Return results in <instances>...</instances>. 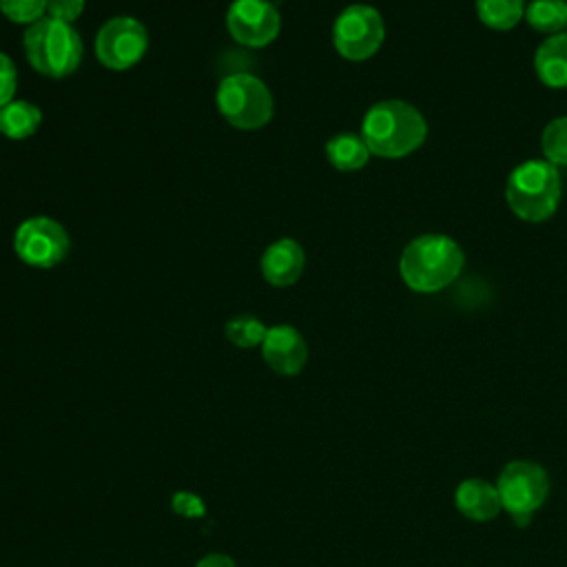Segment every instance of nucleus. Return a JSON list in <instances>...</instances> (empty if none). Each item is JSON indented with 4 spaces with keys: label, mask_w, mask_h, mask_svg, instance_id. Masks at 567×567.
<instances>
[{
    "label": "nucleus",
    "mask_w": 567,
    "mask_h": 567,
    "mask_svg": "<svg viewBox=\"0 0 567 567\" xmlns=\"http://www.w3.org/2000/svg\"><path fill=\"white\" fill-rule=\"evenodd\" d=\"M534 71L549 89H567V31L547 35L536 49Z\"/></svg>",
    "instance_id": "nucleus-14"
},
{
    "label": "nucleus",
    "mask_w": 567,
    "mask_h": 567,
    "mask_svg": "<svg viewBox=\"0 0 567 567\" xmlns=\"http://www.w3.org/2000/svg\"><path fill=\"white\" fill-rule=\"evenodd\" d=\"M261 354L272 372L295 377L303 370L308 361V346L297 328L279 323L268 328L261 343Z\"/></svg>",
    "instance_id": "nucleus-11"
},
{
    "label": "nucleus",
    "mask_w": 567,
    "mask_h": 567,
    "mask_svg": "<svg viewBox=\"0 0 567 567\" xmlns=\"http://www.w3.org/2000/svg\"><path fill=\"white\" fill-rule=\"evenodd\" d=\"M454 505L465 518L476 523L492 520L503 509L496 485L485 478H465L454 492Z\"/></svg>",
    "instance_id": "nucleus-13"
},
{
    "label": "nucleus",
    "mask_w": 567,
    "mask_h": 567,
    "mask_svg": "<svg viewBox=\"0 0 567 567\" xmlns=\"http://www.w3.org/2000/svg\"><path fill=\"white\" fill-rule=\"evenodd\" d=\"M146 49V27L131 16H117L106 20L95 35V55L106 69L113 71L131 69L144 58Z\"/></svg>",
    "instance_id": "nucleus-9"
},
{
    "label": "nucleus",
    "mask_w": 567,
    "mask_h": 567,
    "mask_svg": "<svg viewBox=\"0 0 567 567\" xmlns=\"http://www.w3.org/2000/svg\"><path fill=\"white\" fill-rule=\"evenodd\" d=\"M84 11V0H47V16L73 24Z\"/></svg>",
    "instance_id": "nucleus-24"
},
{
    "label": "nucleus",
    "mask_w": 567,
    "mask_h": 567,
    "mask_svg": "<svg viewBox=\"0 0 567 567\" xmlns=\"http://www.w3.org/2000/svg\"><path fill=\"white\" fill-rule=\"evenodd\" d=\"M4 18L18 24H33L47 16V0H0Z\"/></svg>",
    "instance_id": "nucleus-21"
},
{
    "label": "nucleus",
    "mask_w": 567,
    "mask_h": 567,
    "mask_svg": "<svg viewBox=\"0 0 567 567\" xmlns=\"http://www.w3.org/2000/svg\"><path fill=\"white\" fill-rule=\"evenodd\" d=\"M361 137L372 155L396 159L414 153L425 142L427 122L410 102L381 100L363 115Z\"/></svg>",
    "instance_id": "nucleus-1"
},
{
    "label": "nucleus",
    "mask_w": 567,
    "mask_h": 567,
    "mask_svg": "<svg viewBox=\"0 0 567 567\" xmlns=\"http://www.w3.org/2000/svg\"><path fill=\"white\" fill-rule=\"evenodd\" d=\"M496 489L503 509L512 516L516 525L523 527L545 503L549 492V478L538 463L509 461L496 478Z\"/></svg>",
    "instance_id": "nucleus-6"
},
{
    "label": "nucleus",
    "mask_w": 567,
    "mask_h": 567,
    "mask_svg": "<svg viewBox=\"0 0 567 567\" xmlns=\"http://www.w3.org/2000/svg\"><path fill=\"white\" fill-rule=\"evenodd\" d=\"M563 195L558 166L547 159H527L518 164L505 184V199L509 210L529 224L549 219Z\"/></svg>",
    "instance_id": "nucleus-3"
},
{
    "label": "nucleus",
    "mask_w": 567,
    "mask_h": 567,
    "mask_svg": "<svg viewBox=\"0 0 567 567\" xmlns=\"http://www.w3.org/2000/svg\"><path fill=\"white\" fill-rule=\"evenodd\" d=\"M18 89V71L9 55L0 51V109L7 106Z\"/></svg>",
    "instance_id": "nucleus-22"
},
{
    "label": "nucleus",
    "mask_w": 567,
    "mask_h": 567,
    "mask_svg": "<svg viewBox=\"0 0 567 567\" xmlns=\"http://www.w3.org/2000/svg\"><path fill=\"white\" fill-rule=\"evenodd\" d=\"M385 38L381 13L370 4L346 7L332 24V44L341 58L363 62L372 58Z\"/></svg>",
    "instance_id": "nucleus-7"
},
{
    "label": "nucleus",
    "mask_w": 567,
    "mask_h": 567,
    "mask_svg": "<svg viewBox=\"0 0 567 567\" xmlns=\"http://www.w3.org/2000/svg\"><path fill=\"white\" fill-rule=\"evenodd\" d=\"M463 264L465 255L452 237L427 233L403 248L399 272L410 290L430 295L450 286L461 275Z\"/></svg>",
    "instance_id": "nucleus-2"
},
{
    "label": "nucleus",
    "mask_w": 567,
    "mask_h": 567,
    "mask_svg": "<svg viewBox=\"0 0 567 567\" xmlns=\"http://www.w3.org/2000/svg\"><path fill=\"white\" fill-rule=\"evenodd\" d=\"M370 148L361 135L337 133L326 142V157L337 171H359L370 159Z\"/></svg>",
    "instance_id": "nucleus-15"
},
{
    "label": "nucleus",
    "mask_w": 567,
    "mask_h": 567,
    "mask_svg": "<svg viewBox=\"0 0 567 567\" xmlns=\"http://www.w3.org/2000/svg\"><path fill=\"white\" fill-rule=\"evenodd\" d=\"M478 20L494 31H509L525 18V0H476Z\"/></svg>",
    "instance_id": "nucleus-17"
},
{
    "label": "nucleus",
    "mask_w": 567,
    "mask_h": 567,
    "mask_svg": "<svg viewBox=\"0 0 567 567\" xmlns=\"http://www.w3.org/2000/svg\"><path fill=\"white\" fill-rule=\"evenodd\" d=\"M197 567H235V560L226 554H208L197 563Z\"/></svg>",
    "instance_id": "nucleus-25"
},
{
    "label": "nucleus",
    "mask_w": 567,
    "mask_h": 567,
    "mask_svg": "<svg viewBox=\"0 0 567 567\" xmlns=\"http://www.w3.org/2000/svg\"><path fill=\"white\" fill-rule=\"evenodd\" d=\"M543 155L554 166H567V115L554 117L540 137Z\"/></svg>",
    "instance_id": "nucleus-20"
},
{
    "label": "nucleus",
    "mask_w": 567,
    "mask_h": 567,
    "mask_svg": "<svg viewBox=\"0 0 567 567\" xmlns=\"http://www.w3.org/2000/svg\"><path fill=\"white\" fill-rule=\"evenodd\" d=\"M13 248L24 264L33 268H51L69 255L71 239L60 221L38 215L24 219L16 228Z\"/></svg>",
    "instance_id": "nucleus-8"
},
{
    "label": "nucleus",
    "mask_w": 567,
    "mask_h": 567,
    "mask_svg": "<svg viewBox=\"0 0 567 567\" xmlns=\"http://www.w3.org/2000/svg\"><path fill=\"white\" fill-rule=\"evenodd\" d=\"M226 337L230 343H235L237 348H255L264 343V337L268 332V328L264 326L261 319H257L255 315H237L233 319H228L226 323Z\"/></svg>",
    "instance_id": "nucleus-19"
},
{
    "label": "nucleus",
    "mask_w": 567,
    "mask_h": 567,
    "mask_svg": "<svg viewBox=\"0 0 567 567\" xmlns=\"http://www.w3.org/2000/svg\"><path fill=\"white\" fill-rule=\"evenodd\" d=\"M24 55L29 64L53 80L71 75L82 60V38L73 24L44 16L27 27Z\"/></svg>",
    "instance_id": "nucleus-4"
},
{
    "label": "nucleus",
    "mask_w": 567,
    "mask_h": 567,
    "mask_svg": "<svg viewBox=\"0 0 567 567\" xmlns=\"http://www.w3.org/2000/svg\"><path fill=\"white\" fill-rule=\"evenodd\" d=\"M221 117L241 131L261 128L270 122L275 102L268 86L250 73H233L224 78L215 93Z\"/></svg>",
    "instance_id": "nucleus-5"
},
{
    "label": "nucleus",
    "mask_w": 567,
    "mask_h": 567,
    "mask_svg": "<svg viewBox=\"0 0 567 567\" xmlns=\"http://www.w3.org/2000/svg\"><path fill=\"white\" fill-rule=\"evenodd\" d=\"M230 35L244 47H266L281 29L279 11L268 0H235L226 13Z\"/></svg>",
    "instance_id": "nucleus-10"
},
{
    "label": "nucleus",
    "mask_w": 567,
    "mask_h": 567,
    "mask_svg": "<svg viewBox=\"0 0 567 567\" xmlns=\"http://www.w3.org/2000/svg\"><path fill=\"white\" fill-rule=\"evenodd\" d=\"M525 20L534 31L556 35L567 27V0H532Z\"/></svg>",
    "instance_id": "nucleus-18"
},
{
    "label": "nucleus",
    "mask_w": 567,
    "mask_h": 567,
    "mask_svg": "<svg viewBox=\"0 0 567 567\" xmlns=\"http://www.w3.org/2000/svg\"><path fill=\"white\" fill-rule=\"evenodd\" d=\"M261 275L268 284L284 288L295 284L306 266V255L303 248L299 246V241L290 239V237H281L277 241H272L264 255H261Z\"/></svg>",
    "instance_id": "nucleus-12"
},
{
    "label": "nucleus",
    "mask_w": 567,
    "mask_h": 567,
    "mask_svg": "<svg viewBox=\"0 0 567 567\" xmlns=\"http://www.w3.org/2000/svg\"><path fill=\"white\" fill-rule=\"evenodd\" d=\"M42 124V113L27 100H11L0 109V133L9 140L31 137Z\"/></svg>",
    "instance_id": "nucleus-16"
},
{
    "label": "nucleus",
    "mask_w": 567,
    "mask_h": 567,
    "mask_svg": "<svg viewBox=\"0 0 567 567\" xmlns=\"http://www.w3.org/2000/svg\"><path fill=\"white\" fill-rule=\"evenodd\" d=\"M171 505H173L175 514L186 516V518H202L206 514V505L195 492H184V489L175 492Z\"/></svg>",
    "instance_id": "nucleus-23"
}]
</instances>
